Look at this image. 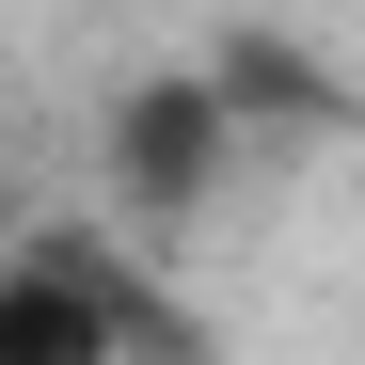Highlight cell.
<instances>
[{"label":"cell","instance_id":"6da1fadb","mask_svg":"<svg viewBox=\"0 0 365 365\" xmlns=\"http://www.w3.org/2000/svg\"><path fill=\"white\" fill-rule=\"evenodd\" d=\"M143 349H175V318L128 270L64 255V238H32V255L0 270V365H143Z\"/></svg>","mask_w":365,"mask_h":365},{"label":"cell","instance_id":"7a4b0ae2","mask_svg":"<svg viewBox=\"0 0 365 365\" xmlns=\"http://www.w3.org/2000/svg\"><path fill=\"white\" fill-rule=\"evenodd\" d=\"M238 80H128V111H111V207L128 222H191L207 175L238 159Z\"/></svg>","mask_w":365,"mask_h":365}]
</instances>
